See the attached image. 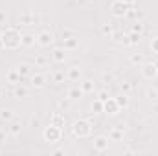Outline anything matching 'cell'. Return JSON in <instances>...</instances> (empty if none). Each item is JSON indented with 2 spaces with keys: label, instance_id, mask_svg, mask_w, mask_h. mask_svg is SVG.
I'll use <instances>...</instances> for the list:
<instances>
[{
  "label": "cell",
  "instance_id": "d6a6232c",
  "mask_svg": "<svg viewBox=\"0 0 158 156\" xmlns=\"http://www.w3.org/2000/svg\"><path fill=\"white\" fill-rule=\"evenodd\" d=\"M149 96H151L153 99H158V92L156 90H149Z\"/></svg>",
  "mask_w": 158,
  "mask_h": 156
},
{
  "label": "cell",
  "instance_id": "4fadbf2b",
  "mask_svg": "<svg viewBox=\"0 0 158 156\" xmlns=\"http://www.w3.org/2000/svg\"><path fill=\"white\" fill-rule=\"evenodd\" d=\"M121 129H123V127H119V129H114V130L110 132V138H112V140H121V136H123Z\"/></svg>",
  "mask_w": 158,
  "mask_h": 156
},
{
  "label": "cell",
  "instance_id": "f546056e",
  "mask_svg": "<svg viewBox=\"0 0 158 156\" xmlns=\"http://www.w3.org/2000/svg\"><path fill=\"white\" fill-rule=\"evenodd\" d=\"M131 61H132V63H142V61H143V57H142V55H132V57H131Z\"/></svg>",
  "mask_w": 158,
  "mask_h": 156
},
{
  "label": "cell",
  "instance_id": "cb8c5ba5",
  "mask_svg": "<svg viewBox=\"0 0 158 156\" xmlns=\"http://www.w3.org/2000/svg\"><path fill=\"white\" fill-rule=\"evenodd\" d=\"M20 20H22L24 24H28V22H35V17H31V15H24Z\"/></svg>",
  "mask_w": 158,
  "mask_h": 156
},
{
  "label": "cell",
  "instance_id": "2e32d148",
  "mask_svg": "<svg viewBox=\"0 0 158 156\" xmlns=\"http://www.w3.org/2000/svg\"><path fill=\"white\" fill-rule=\"evenodd\" d=\"M19 74H20V76H28V74H30V66H28V64H20V66H19Z\"/></svg>",
  "mask_w": 158,
  "mask_h": 156
},
{
  "label": "cell",
  "instance_id": "ba28073f",
  "mask_svg": "<svg viewBox=\"0 0 158 156\" xmlns=\"http://www.w3.org/2000/svg\"><path fill=\"white\" fill-rule=\"evenodd\" d=\"M156 72H158V68L155 66V64H153V63L143 66V76H145L147 79H153L155 76H156Z\"/></svg>",
  "mask_w": 158,
  "mask_h": 156
},
{
  "label": "cell",
  "instance_id": "3957f363",
  "mask_svg": "<svg viewBox=\"0 0 158 156\" xmlns=\"http://www.w3.org/2000/svg\"><path fill=\"white\" fill-rule=\"evenodd\" d=\"M127 9H129V4L123 2V0H116L112 4V15L114 17H125L127 15Z\"/></svg>",
  "mask_w": 158,
  "mask_h": 156
},
{
  "label": "cell",
  "instance_id": "1f68e13d",
  "mask_svg": "<svg viewBox=\"0 0 158 156\" xmlns=\"http://www.w3.org/2000/svg\"><path fill=\"white\" fill-rule=\"evenodd\" d=\"M44 63H46V59H44L42 55H39V57H37V64H39V66H42Z\"/></svg>",
  "mask_w": 158,
  "mask_h": 156
},
{
  "label": "cell",
  "instance_id": "4dcf8cb0",
  "mask_svg": "<svg viewBox=\"0 0 158 156\" xmlns=\"http://www.w3.org/2000/svg\"><path fill=\"white\" fill-rule=\"evenodd\" d=\"M151 46H153V51L158 53V37H156V39H153V44H151Z\"/></svg>",
  "mask_w": 158,
  "mask_h": 156
},
{
  "label": "cell",
  "instance_id": "4316f807",
  "mask_svg": "<svg viewBox=\"0 0 158 156\" xmlns=\"http://www.w3.org/2000/svg\"><path fill=\"white\" fill-rule=\"evenodd\" d=\"M0 116H2V119H11L13 114H11V110H2V114H0Z\"/></svg>",
  "mask_w": 158,
  "mask_h": 156
},
{
  "label": "cell",
  "instance_id": "d4e9b609",
  "mask_svg": "<svg viewBox=\"0 0 158 156\" xmlns=\"http://www.w3.org/2000/svg\"><path fill=\"white\" fill-rule=\"evenodd\" d=\"M68 77H70V79H77L79 77V70H77V68H72V70H70V74H68Z\"/></svg>",
  "mask_w": 158,
  "mask_h": 156
},
{
  "label": "cell",
  "instance_id": "9a60e30c",
  "mask_svg": "<svg viewBox=\"0 0 158 156\" xmlns=\"http://www.w3.org/2000/svg\"><path fill=\"white\" fill-rule=\"evenodd\" d=\"M64 46H66V48H76V46H77V39H74V37L64 39Z\"/></svg>",
  "mask_w": 158,
  "mask_h": 156
},
{
  "label": "cell",
  "instance_id": "484cf974",
  "mask_svg": "<svg viewBox=\"0 0 158 156\" xmlns=\"http://www.w3.org/2000/svg\"><path fill=\"white\" fill-rule=\"evenodd\" d=\"M26 92H28L26 88H17V90H15V96H17V97H22V96H26Z\"/></svg>",
  "mask_w": 158,
  "mask_h": 156
},
{
  "label": "cell",
  "instance_id": "74e56055",
  "mask_svg": "<svg viewBox=\"0 0 158 156\" xmlns=\"http://www.w3.org/2000/svg\"><path fill=\"white\" fill-rule=\"evenodd\" d=\"M153 64H155V66H156V68H158V61H155V63H153Z\"/></svg>",
  "mask_w": 158,
  "mask_h": 156
},
{
  "label": "cell",
  "instance_id": "44dd1931",
  "mask_svg": "<svg viewBox=\"0 0 158 156\" xmlns=\"http://www.w3.org/2000/svg\"><path fill=\"white\" fill-rule=\"evenodd\" d=\"M63 123H64V119L59 116H53V119H52V125H55V127H61Z\"/></svg>",
  "mask_w": 158,
  "mask_h": 156
},
{
  "label": "cell",
  "instance_id": "83f0119b",
  "mask_svg": "<svg viewBox=\"0 0 158 156\" xmlns=\"http://www.w3.org/2000/svg\"><path fill=\"white\" fill-rule=\"evenodd\" d=\"M101 31H103V35H110V33H112V28H110V26H107V24H105V26H103V28H101Z\"/></svg>",
  "mask_w": 158,
  "mask_h": 156
},
{
  "label": "cell",
  "instance_id": "5b68a950",
  "mask_svg": "<svg viewBox=\"0 0 158 156\" xmlns=\"http://www.w3.org/2000/svg\"><path fill=\"white\" fill-rule=\"evenodd\" d=\"M103 110L109 112V114H118V110H119L118 101H116V99H107V101L103 103Z\"/></svg>",
  "mask_w": 158,
  "mask_h": 156
},
{
  "label": "cell",
  "instance_id": "277c9868",
  "mask_svg": "<svg viewBox=\"0 0 158 156\" xmlns=\"http://www.w3.org/2000/svg\"><path fill=\"white\" fill-rule=\"evenodd\" d=\"M44 138H46V142H57V140L61 138V130H59V127L50 125V127L44 130Z\"/></svg>",
  "mask_w": 158,
  "mask_h": 156
},
{
  "label": "cell",
  "instance_id": "7402d4cb",
  "mask_svg": "<svg viewBox=\"0 0 158 156\" xmlns=\"http://www.w3.org/2000/svg\"><path fill=\"white\" fill-rule=\"evenodd\" d=\"M129 39H131V44H136V42L140 40V33H136V31H132V33L129 35Z\"/></svg>",
  "mask_w": 158,
  "mask_h": 156
},
{
  "label": "cell",
  "instance_id": "f1b7e54d",
  "mask_svg": "<svg viewBox=\"0 0 158 156\" xmlns=\"http://www.w3.org/2000/svg\"><path fill=\"white\" fill-rule=\"evenodd\" d=\"M142 30H143V26H142V24H140V22H138V24H134V26H132V31H136V33H140V31H142Z\"/></svg>",
  "mask_w": 158,
  "mask_h": 156
},
{
  "label": "cell",
  "instance_id": "d6986e66",
  "mask_svg": "<svg viewBox=\"0 0 158 156\" xmlns=\"http://www.w3.org/2000/svg\"><path fill=\"white\" fill-rule=\"evenodd\" d=\"M83 92H92L94 90V84H92V81H86L85 84H83V88H81Z\"/></svg>",
  "mask_w": 158,
  "mask_h": 156
},
{
  "label": "cell",
  "instance_id": "30bf717a",
  "mask_svg": "<svg viewBox=\"0 0 158 156\" xmlns=\"http://www.w3.org/2000/svg\"><path fill=\"white\" fill-rule=\"evenodd\" d=\"M33 42H35V39H33V35H30V33H26V35L20 37V44H24V46H31Z\"/></svg>",
  "mask_w": 158,
  "mask_h": 156
},
{
  "label": "cell",
  "instance_id": "ffe728a7",
  "mask_svg": "<svg viewBox=\"0 0 158 156\" xmlns=\"http://www.w3.org/2000/svg\"><path fill=\"white\" fill-rule=\"evenodd\" d=\"M92 110H96V112H101V110H103V101H99V99H98V101L92 105Z\"/></svg>",
  "mask_w": 158,
  "mask_h": 156
},
{
  "label": "cell",
  "instance_id": "52a82bcc",
  "mask_svg": "<svg viewBox=\"0 0 158 156\" xmlns=\"http://www.w3.org/2000/svg\"><path fill=\"white\" fill-rule=\"evenodd\" d=\"M52 40H53V35H52L50 31H40L39 37H37V42H39V44H42V46H48Z\"/></svg>",
  "mask_w": 158,
  "mask_h": 156
},
{
  "label": "cell",
  "instance_id": "8fae6325",
  "mask_svg": "<svg viewBox=\"0 0 158 156\" xmlns=\"http://www.w3.org/2000/svg\"><path fill=\"white\" fill-rule=\"evenodd\" d=\"M53 61H55V63H63V61H64V51L57 48V50L53 51Z\"/></svg>",
  "mask_w": 158,
  "mask_h": 156
},
{
  "label": "cell",
  "instance_id": "836d02e7",
  "mask_svg": "<svg viewBox=\"0 0 158 156\" xmlns=\"http://www.w3.org/2000/svg\"><path fill=\"white\" fill-rule=\"evenodd\" d=\"M72 37V31H63V39H70Z\"/></svg>",
  "mask_w": 158,
  "mask_h": 156
},
{
  "label": "cell",
  "instance_id": "8992f818",
  "mask_svg": "<svg viewBox=\"0 0 158 156\" xmlns=\"http://www.w3.org/2000/svg\"><path fill=\"white\" fill-rule=\"evenodd\" d=\"M107 147H109V138H105V136H98V138L94 140V149H96V151L103 153V151H107Z\"/></svg>",
  "mask_w": 158,
  "mask_h": 156
},
{
  "label": "cell",
  "instance_id": "ac0fdd59",
  "mask_svg": "<svg viewBox=\"0 0 158 156\" xmlns=\"http://www.w3.org/2000/svg\"><path fill=\"white\" fill-rule=\"evenodd\" d=\"M116 101H118L119 107H127V105H129V97H127V96H121V97H118Z\"/></svg>",
  "mask_w": 158,
  "mask_h": 156
},
{
  "label": "cell",
  "instance_id": "7c38bea8",
  "mask_svg": "<svg viewBox=\"0 0 158 156\" xmlns=\"http://www.w3.org/2000/svg\"><path fill=\"white\" fill-rule=\"evenodd\" d=\"M83 94H85V92H83L81 88H72V90H70V97H72V99H79Z\"/></svg>",
  "mask_w": 158,
  "mask_h": 156
},
{
  "label": "cell",
  "instance_id": "e0dca14e",
  "mask_svg": "<svg viewBox=\"0 0 158 156\" xmlns=\"http://www.w3.org/2000/svg\"><path fill=\"white\" fill-rule=\"evenodd\" d=\"M9 132H11L13 136H17V134L20 132V125H19V123H13V125L9 127Z\"/></svg>",
  "mask_w": 158,
  "mask_h": 156
},
{
  "label": "cell",
  "instance_id": "d590c367",
  "mask_svg": "<svg viewBox=\"0 0 158 156\" xmlns=\"http://www.w3.org/2000/svg\"><path fill=\"white\" fill-rule=\"evenodd\" d=\"M4 140H6V132H2V130H0V142H4Z\"/></svg>",
  "mask_w": 158,
  "mask_h": 156
},
{
  "label": "cell",
  "instance_id": "e575fe53",
  "mask_svg": "<svg viewBox=\"0 0 158 156\" xmlns=\"http://www.w3.org/2000/svg\"><path fill=\"white\" fill-rule=\"evenodd\" d=\"M63 77H64L63 74H55V81H57V83H61V81H63Z\"/></svg>",
  "mask_w": 158,
  "mask_h": 156
},
{
  "label": "cell",
  "instance_id": "6da1fadb",
  "mask_svg": "<svg viewBox=\"0 0 158 156\" xmlns=\"http://www.w3.org/2000/svg\"><path fill=\"white\" fill-rule=\"evenodd\" d=\"M0 40H2V46H6V48H17V46H20V35L17 33L15 28H9V30L2 31Z\"/></svg>",
  "mask_w": 158,
  "mask_h": 156
},
{
  "label": "cell",
  "instance_id": "9c48e42d",
  "mask_svg": "<svg viewBox=\"0 0 158 156\" xmlns=\"http://www.w3.org/2000/svg\"><path fill=\"white\" fill-rule=\"evenodd\" d=\"M44 76H40V74H37V76H33L31 77V84L33 86H37V88H40V86H44Z\"/></svg>",
  "mask_w": 158,
  "mask_h": 156
},
{
  "label": "cell",
  "instance_id": "603a6c76",
  "mask_svg": "<svg viewBox=\"0 0 158 156\" xmlns=\"http://www.w3.org/2000/svg\"><path fill=\"white\" fill-rule=\"evenodd\" d=\"M98 99H99V101H103V103H105V101H107V99H109V94H107V90H101V92H99V94H98Z\"/></svg>",
  "mask_w": 158,
  "mask_h": 156
},
{
  "label": "cell",
  "instance_id": "7a4b0ae2",
  "mask_svg": "<svg viewBox=\"0 0 158 156\" xmlns=\"http://www.w3.org/2000/svg\"><path fill=\"white\" fill-rule=\"evenodd\" d=\"M72 130H74V134L79 136V138H86L88 134H90V125L86 123V121H76L74 123V127H72Z\"/></svg>",
  "mask_w": 158,
  "mask_h": 156
},
{
  "label": "cell",
  "instance_id": "8d00e7d4",
  "mask_svg": "<svg viewBox=\"0 0 158 156\" xmlns=\"http://www.w3.org/2000/svg\"><path fill=\"white\" fill-rule=\"evenodd\" d=\"M123 2H127V4H131V2H134V0H123Z\"/></svg>",
  "mask_w": 158,
  "mask_h": 156
},
{
  "label": "cell",
  "instance_id": "5bb4252c",
  "mask_svg": "<svg viewBox=\"0 0 158 156\" xmlns=\"http://www.w3.org/2000/svg\"><path fill=\"white\" fill-rule=\"evenodd\" d=\"M7 79H9L11 83H17V81H20V74H19V70H17V72H9V74H7Z\"/></svg>",
  "mask_w": 158,
  "mask_h": 156
}]
</instances>
